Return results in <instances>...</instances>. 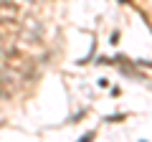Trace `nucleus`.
<instances>
[{
	"label": "nucleus",
	"instance_id": "nucleus-1",
	"mask_svg": "<svg viewBox=\"0 0 152 142\" xmlns=\"http://www.w3.org/2000/svg\"><path fill=\"white\" fill-rule=\"evenodd\" d=\"M3 64H5V71H10L15 76H31L33 74V61L26 53H18V51H8Z\"/></svg>",
	"mask_w": 152,
	"mask_h": 142
},
{
	"label": "nucleus",
	"instance_id": "nucleus-2",
	"mask_svg": "<svg viewBox=\"0 0 152 142\" xmlns=\"http://www.w3.org/2000/svg\"><path fill=\"white\" fill-rule=\"evenodd\" d=\"M20 33V23L18 20H5L0 18V41H13Z\"/></svg>",
	"mask_w": 152,
	"mask_h": 142
},
{
	"label": "nucleus",
	"instance_id": "nucleus-3",
	"mask_svg": "<svg viewBox=\"0 0 152 142\" xmlns=\"http://www.w3.org/2000/svg\"><path fill=\"white\" fill-rule=\"evenodd\" d=\"M0 18L18 20V18H20V10H18V5H13V3H0Z\"/></svg>",
	"mask_w": 152,
	"mask_h": 142
},
{
	"label": "nucleus",
	"instance_id": "nucleus-4",
	"mask_svg": "<svg viewBox=\"0 0 152 142\" xmlns=\"http://www.w3.org/2000/svg\"><path fill=\"white\" fill-rule=\"evenodd\" d=\"M13 94V84L10 79H5V74H0V99H8Z\"/></svg>",
	"mask_w": 152,
	"mask_h": 142
}]
</instances>
